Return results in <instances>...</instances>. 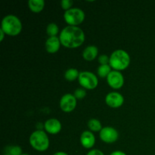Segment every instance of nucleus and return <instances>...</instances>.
Wrapping results in <instances>:
<instances>
[{
    "label": "nucleus",
    "instance_id": "obj_1",
    "mask_svg": "<svg viewBox=\"0 0 155 155\" xmlns=\"http://www.w3.org/2000/svg\"><path fill=\"white\" fill-rule=\"evenodd\" d=\"M61 43L68 48H76L83 44L85 33L79 27L67 26L61 31L59 36Z\"/></svg>",
    "mask_w": 155,
    "mask_h": 155
},
{
    "label": "nucleus",
    "instance_id": "obj_2",
    "mask_svg": "<svg viewBox=\"0 0 155 155\" xmlns=\"http://www.w3.org/2000/svg\"><path fill=\"white\" fill-rule=\"evenodd\" d=\"M130 64V56L123 49L115 50L111 53L109 61V65L114 71H124Z\"/></svg>",
    "mask_w": 155,
    "mask_h": 155
},
{
    "label": "nucleus",
    "instance_id": "obj_3",
    "mask_svg": "<svg viewBox=\"0 0 155 155\" xmlns=\"http://www.w3.org/2000/svg\"><path fill=\"white\" fill-rule=\"evenodd\" d=\"M1 29L6 35L16 36L20 34L22 30V24L18 17L8 15L3 18L1 24Z\"/></svg>",
    "mask_w": 155,
    "mask_h": 155
},
{
    "label": "nucleus",
    "instance_id": "obj_4",
    "mask_svg": "<svg viewBox=\"0 0 155 155\" xmlns=\"http://www.w3.org/2000/svg\"><path fill=\"white\" fill-rule=\"evenodd\" d=\"M30 144L33 149L38 151H45L49 147V139L42 130H36L30 136Z\"/></svg>",
    "mask_w": 155,
    "mask_h": 155
},
{
    "label": "nucleus",
    "instance_id": "obj_5",
    "mask_svg": "<svg viewBox=\"0 0 155 155\" xmlns=\"http://www.w3.org/2000/svg\"><path fill=\"white\" fill-rule=\"evenodd\" d=\"M64 21L68 26L78 27L85 20V13L82 9L77 8H72L64 14Z\"/></svg>",
    "mask_w": 155,
    "mask_h": 155
},
{
    "label": "nucleus",
    "instance_id": "obj_6",
    "mask_svg": "<svg viewBox=\"0 0 155 155\" xmlns=\"http://www.w3.org/2000/svg\"><path fill=\"white\" fill-rule=\"evenodd\" d=\"M79 83L85 89H95L98 86V80L97 76L90 71H82L78 78Z\"/></svg>",
    "mask_w": 155,
    "mask_h": 155
},
{
    "label": "nucleus",
    "instance_id": "obj_7",
    "mask_svg": "<svg viewBox=\"0 0 155 155\" xmlns=\"http://www.w3.org/2000/svg\"><path fill=\"white\" fill-rule=\"evenodd\" d=\"M99 137L102 142L107 144H111L117 142L119 138L117 130L111 127H103L99 133Z\"/></svg>",
    "mask_w": 155,
    "mask_h": 155
},
{
    "label": "nucleus",
    "instance_id": "obj_8",
    "mask_svg": "<svg viewBox=\"0 0 155 155\" xmlns=\"http://www.w3.org/2000/svg\"><path fill=\"white\" fill-rule=\"evenodd\" d=\"M77 98L72 94H65L60 100V107L65 113L72 112L77 107Z\"/></svg>",
    "mask_w": 155,
    "mask_h": 155
},
{
    "label": "nucleus",
    "instance_id": "obj_9",
    "mask_svg": "<svg viewBox=\"0 0 155 155\" xmlns=\"http://www.w3.org/2000/svg\"><path fill=\"white\" fill-rule=\"evenodd\" d=\"M106 80L109 86L114 89H120L124 84V77L120 71H112Z\"/></svg>",
    "mask_w": 155,
    "mask_h": 155
},
{
    "label": "nucleus",
    "instance_id": "obj_10",
    "mask_svg": "<svg viewBox=\"0 0 155 155\" xmlns=\"http://www.w3.org/2000/svg\"><path fill=\"white\" fill-rule=\"evenodd\" d=\"M105 103L110 107L118 108L124 104V98L119 92H112L106 95Z\"/></svg>",
    "mask_w": 155,
    "mask_h": 155
},
{
    "label": "nucleus",
    "instance_id": "obj_11",
    "mask_svg": "<svg viewBox=\"0 0 155 155\" xmlns=\"http://www.w3.org/2000/svg\"><path fill=\"white\" fill-rule=\"evenodd\" d=\"M61 124L60 121L55 118H51V119L47 120L44 124V128H45L46 133L51 135H56L59 133L61 130Z\"/></svg>",
    "mask_w": 155,
    "mask_h": 155
},
{
    "label": "nucleus",
    "instance_id": "obj_12",
    "mask_svg": "<svg viewBox=\"0 0 155 155\" xmlns=\"http://www.w3.org/2000/svg\"><path fill=\"white\" fill-rule=\"evenodd\" d=\"M80 143L83 148L90 149L95 145V137L91 131H84L80 136Z\"/></svg>",
    "mask_w": 155,
    "mask_h": 155
},
{
    "label": "nucleus",
    "instance_id": "obj_13",
    "mask_svg": "<svg viewBox=\"0 0 155 155\" xmlns=\"http://www.w3.org/2000/svg\"><path fill=\"white\" fill-rule=\"evenodd\" d=\"M61 45L59 37L53 36V37H48L45 41V50L47 52L50 54H54L60 49V46Z\"/></svg>",
    "mask_w": 155,
    "mask_h": 155
},
{
    "label": "nucleus",
    "instance_id": "obj_14",
    "mask_svg": "<svg viewBox=\"0 0 155 155\" xmlns=\"http://www.w3.org/2000/svg\"><path fill=\"white\" fill-rule=\"evenodd\" d=\"M98 49L95 45H89L83 51V58L85 61H92L97 58Z\"/></svg>",
    "mask_w": 155,
    "mask_h": 155
},
{
    "label": "nucleus",
    "instance_id": "obj_15",
    "mask_svg": "<svg viewBox=\"0 0 155 155\" xmlns=\"http://www.w3.org/2000/svg\"><path fill=\"white\" fill-rule=\"evenodd\" d=\"M28 7L33 13H40L45 7V2L43 0H29Z\"/></svg>",
    "mask_w": 155,
    "mask_h": 155
},
{
    "label": "nucleus",
    "instance_id": "obj_16",
    "mask_svg": "<svg viewBox=\"0 0 155 155\" xmlns=\"http://www.w3.org/2000/svg\"><path fill=\"white\" fill-rule=\"evenodd\" d=\"M79 76H80V73H79L78 70L76 68H70V69L67 70L64 73L65 80L70 82L74 81L78 79Z\"/></svg>",
    "mask_w": 155,
    "mask_h": 155
},
{
    "label": "nucleus",
    "instance_id": "obj_17",
    "mask_svg": "<svg viewBox=\"0 0 155 155\" xmlns=\"http://www.w3.org/2000/svg\"><path fill=\"white\" fill-rule=\"evenodd\" d=\"M88 127L91 132H99V133L103 128L101 122L95 118L90 119L88 121Z\"/></svg>",
    "mask_w": 155,
    "mask_h": 155
},
{
    "label": "nucleus",
    "instance_id": "obj_18",
    "mask_svg": "<svg viewBox=\"0 0 155 155\" xmlns=\"http://www.w3.org/2000/svg\"><path fill=\"white\" fill-rule=\"evenodd\" d=\"M111 71V68L109 64L100 65L97 69V74L101 78H107Z\"/></svg>",
    "mask_w": 155,
    "mask_h": 155
},
{
    "label": "nucleus",
    "instance_id": "obj_19",
    "mask_svg": "<svg viewBox=\"0 0 155 155\" xmlns=\"http://www.w3.org/2000/svg\"><path fill=\"white\" fill-rule=\"evenodd\" d=\"M59 32V28L55 23H50L46 27V33L49 37L57 36Z\"/></svg>",
    "mask_w": 155,
    "mask_h": 155
},
{
    "label": "nucleus",
    "instance_id": "obj_20",
    "mask_svg": "<svg viewBox=\"0 0 155 155\" xmlns=\"http://www.w3.org/2000/svg\"><path fill=\"white\" fill-rule=\"evenodd\" d=\"M6 154L8 155H21L22 154V149L18 145H14V146H9L6 148Z\"/></svg>",
    "mask_w": 155,
    "mask_h": 155
},
{
    "label": "nucleus",
    "instance_id": "obj_21",
    "mask_svg": "<svg viewBox=\"0 0 155 155\" xmlns=\"http://www.w3.org/2000/svg\"><path fill=\"white\" fill-rule=\"evenodd\" d=\"M74 95L75 96V98L77 99H83L86 97V89H83V88H79V89H77L74 92Z\"/></svg>",
    "mask_w": 155,
    "mask_h": 155
},
{
    "label": "nucleus",
    "instance_id": "obj_22",
    "mask_svg": "<svg viewBox=\"0 0 155 155\" xmlns=\"http://www.w3.org/2000/svg\"><path fill=\"white\" fill-rule=\"evenodd\" d=\"M73 5H74V2L71 1V0H62L61 2V6L62 9L64 10L65 12L72 8Z\"/></svg>",
    "mask_w": 155,
    "mask_h": 155
},
{
    "label": "nucleus",
    "instance_id": "obj_23",
    "mask_svg": "<svg viewBox=\"0 0 155 155\" xmlns=\"http://www.w3.org/2000/svg\"><path fill=\"white\" fill-rule=\"evenodd\" d=\"M98 62H99L100 65H104V64H109V61H110V57H108L106 54H101L98 58Z\"/></svg>",
    "mask_w": 155,
    "mask_h": 155
},
{
    "label": "nucleus",
    "instance_id": "obj_24",
    "mask_svg": "<svg viewBox=\"0 0 155 155\" xmlns=\"http://www.w3.org/2000/svg\"><path fill=\"white\" fill-rule=\"evenodd\" d=\"M86 155H104V154L98 149H92L89 151Z\"/></svg>",
    "mask_w": 155,
    "mask_h": 155
},
{
    "label": "nucleus",
    "instance_id": "obj_25",
    "mask_svg": "<svg viewBox=\"0 0 155 155\" xmlns=\"http://www.w3.org/2000/svg\"><path fill=\"white\" fill-rule=\"evenodd\" d=\"M110 155H127L126 153H124V151H113Z\"/></svg>",
    "mask_w": 155,
    "mask_h": 155
},
{
    "label": "nucleus",
    "instance_id": "obj_26",
    "mask_svg": "<svg viewBox=\"0 0 155 155\" xmlns=\"http://www.w3.org/2000/svg\"><path fill=\"white\" fill-rule=\"evenodd\" d=\"M5 35H6V34L4 33V31H3L2 29H0V41H1V42H2L3 39H4Z\"/></svg>",
    "mask_w": 155,
    "mask_h": 155
},
{
    "label": "nucleus",
    "instance_id": "obj_27",
    "mask_svg": "<svg viewBox=\"0 0 155 155\" xmlns=\"http://www.w3.org/2000/svg\"><path fill=\"white\" fill-rule=\"evenodd\" d=\"M53 155H68L67 153L65 152H63V151H58V152L54 153Z\"/></svg>",
    "mask_w": 155,
    "mask_h": 155
},
{
    "label": "nucleus",
    "instance_id": "obj_28",
    "mask_svg": "<svg viewBox=\"0 0 155 155\" xmlns=\"http://www.w3.org/2000/svg\"><path fill=\"white\" fill-rule=\"evenodd\" d=\"M21 155H29V154H21Z\"/></svg>",
    "mask_w": 155,
    "mask_h": 155
},
{
    "label": "nucleus",
    "instance_id": "obj_29",
    "mask_svg": "<svg viewBox=\"0 0 155 155\" xmlns=\"http://www.w3.org/2000/svg\"><path fill=\"white\" fill-rule=\"evenodd\" d=\"M4 155H8V154H4Z\"/></svg>",
    "mask_w": 155,
    "mask_h": 155
}]
</instances>
